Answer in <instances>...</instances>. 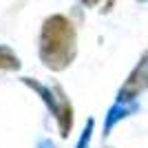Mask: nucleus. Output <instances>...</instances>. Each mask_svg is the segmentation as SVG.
Segmentation results:
<instances>
[{"instance_id": "obj_1", "label": "nucleus", "mask_w": 148, "mask_h": 148, "mask_svg": "<svg viewBox=\"0 0 148 148\" xmlns=\"http://www.w3.org/2000/svg\"><path fill=\"white\" fill-rule=\"evenodd\" d=\"M38 53L42 64L51 71H64L71 66L77 53V31L66 16L56 13L42 22Z\"/></svg>"}, {"instance_id": "obj_2", "label": "nucleus", "mask_w": 148, "mask_h": 148, "mask_svg": "<svg viewBox=\"0 0 148 148\" xmlns=\"http://www.w3.org/2000/svg\"><path fill=\"white\" fill-rule=\"evenodd\" d=\"M22 82L42 97V102L47 104V108L56 115L60 135L66 139L69 133H71V128H73V106H71V99L64 95V91H62L60 86L49 88V86H44V84H40L38 80H31V77H22Z\"/></svg>"}, {"instance_id": "obj_3", "label": "nucleus", "mask_w": 148, "mask_h": 148, "mask_svg": "<svg viewBox=\"0 0 148 148\" xmlns=\"http://www.w3.org/2000/svg\"><path fill=\"white\" fill-rule=\"evenodd\" d=\"M146 91V53L142 56V60L137 62V66L130 71L128 80L122 84L117 93V102L122 104H130V102H137V97Z\"/></svg>"}, {"instance_id": "obj_4", "label": "nucleus", "mask_w": 148, "mask_h": 148, "mask_svg": "<svg viewBox=\"0 0 148 148\" xmlns=\"http://www.w3.org/2000/svg\"><path fill=\"white\" fill-rule=\"evenodd\" d=\"M139 111V102H130V104H122V102H115V104L108 108L106 113V119H104V135H108L113 130V126L122 119H126L128 115Z\"/></svg>"}, {"instance_id": "obj_5", "label": "nucleus", "mask_w": 148, "mask_h": 148, "mask_svg": "<svg viewBox=\"0 0 148 148\" xmlns=\"http://www.w3.org/2000/svg\"><path fill=\"white\" fill-rule=\"evenodd\" d=\"M18 69H20V58L9 47L0 44V71H18Z\"/></svg>"}, {"instance_id": "obj_6", "label": "nucleus", "mask_w": 148, "mask_h": 148, "mask_svg": "<svg viewBox=\"0 0 148 148\" xmlns=\"http://www.w3.org/2000/svg\"><path fill=\"white\" fill-rule=\"evenodd\" d=\"M93 126H95V122L88 119L86 128H84V133H82V137H80V142H77V146H75V148H88V144H91V135H93Z\"/></svg>"}]
</instances>
